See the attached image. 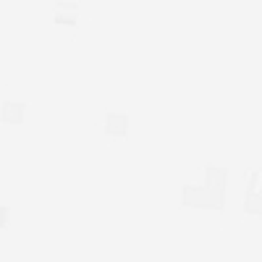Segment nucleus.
I'll list each match as a JSON object with an SVG mask.
<instances>
[]
</instances>
